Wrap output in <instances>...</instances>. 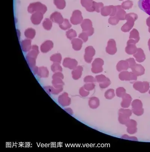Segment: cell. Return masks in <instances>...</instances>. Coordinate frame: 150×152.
<instances>
[{
	"mask_svg": "<svg viewBox=\"0 0 150 152\" xmlns=\"http://www.w3.org/2000/svg\"><path fill=\"white\" fill-rule=\"evenodd\" d=\"M28 12L31 14L35 12H41L44 14L47 11L46 5L39 2L33 3L30 4L28 8Z\"/></svg>",
	"mask_w": 150,
	"mask_h": 152,
	"instance_id": "7a4b0ae2",
	"label": "cell"
},
{
	"mask_svg": "<svg viewBox=\"0 0 150 152\" xmlns=\"http://www.w3.org/2000/svg\"><path fill=\"white\" fill-rule=\"evenodd\" d=\"M59 25L61 29L63 30H66L69 28H70L71 26L70 24L69 23L68 20L66 19H65L63 22Z\"/></svg>",
	"mask_w": 150,
	"mask_h": 152,
	"instance_id": "44dd1931",
	"label": "cell"
},
{
	"mask_svg": "<svg viewBox=\"0 0 150 152\" xmlns=\"http://www.w3.org/2000/svg\"><path fill=\"white\" fill-rule=\"evenodd\" d=\"M138 6L141 10L150 15V0H139Z\"/></svg>",
	"mask_w": 150,
	"mask_h": 152,
	"instance_id": "8992f818",
	"label": "cell"
},
{
	"mask_svg": "<svg viewBox=\"0 0 150 152\" xmlns=\"http://www.w3.org/2000/svg\"><path fill=\"white\" fill-rule=\"evenodd\" d=\"M114 91L113 89H109L107 90L105 93V96L107 99H111L115 96Z\"/></svg>",
	"mask_w": 150,
	"mask_h": 152,
	"instance_id": "ffe728a7",
	"label": "cell"
},
{
	"mask_svg": "<svg viewBox=\"0 0 150 152\" xmlns=\"http://www.w3.org/2000/svg\"><path fill=\"white\" fill-rule=\"evenodd\" d=\"M62 59V56L60 53L55 54V55H52L50 58V60L55 63H60Z\"/></svg>",
	"mask_w": 150,
	"mask_h": 152,
	"instance_id": "e0dca14e",
	"label": "cell"
},
{
	"mask_svg": "<svg viewBox=\"0 0 150 152\" xmlns=\"http://www.w3.org/2000/svg\"><path fill=\"white\" fill-rule=\"evenodd\" d=\"M133 87L135 90L141 92L145 93L149 90V83L148 82H138L134 84Z\"/></svg>",
	"mask_w": 150,
	"mask_h": 152,
	"instance_id": "5b68a950",
	"label": "cell"
},
{
	"mask_svg": "<svg viewBox=\"0 0 150 152\" xmlns=\"http://www.w3.org/2000/svg\"><path fill=\"white\" fill-rule=\"evenodd\" d=\"M149 94L150 95V90L149 91Z\"/></svg>",
	"mask_w": 150,
	"mask_h": 152,
	"instance_id": "d4e9b609",
	"label": "cell"
},
{
	"mask_svg": "<svg viewBox=\"0 0 150 152\" xmlns=\"http://www.w3.org/2000/svg\"><path fill=\"white\" fill-rule=\"evenodd\" d=\"M43 28L49 31L51 29L52 26V22L50 19L46 18L42 23Z\"/></svg>",
	"mask_w": 150,
	"mask_h": 152,
	"instance_id": "2e32d148",
	"label": "cell"
},
{
	"mask_svg": "<svg viewBox=\"0 0 150 152\" xmlns=\"http://www.w3.org/2000/svg\"><path fill=\"white\" fill-rule=\"evenodd\" d=\"M39 53V49L37 45H33L31 50L29 51L26 56V61L30 67H35L36 59Z\"/></svg>",
	"mask_w": 150,
	"mask_h": 152,
	"instance_id": "6da1fadb",
	"label": "cell"
},
{
	"mask_svg": "<svg viewBox=\"0 0 150 152\" xmlns=\"http://www.w3.org/2000/svg\"><path fill=\"white\" fill-rule=\"evenodd\" d=\"M125 125L127 127V132L129 134H133L136 133L137 123L135 121L132 120H130Z\"/></svg>",
	"mask_w": 150,
	"mask_h": 152,
	"instance_id": "52a82bcc",
	"label": "cell"
},
{
	"mask_svg": "<svg viewBox=\"0 0 150 152\" xmlns=\"http://www.w3.org/2000/svg\"><path fill=\"white\" fill-rule=\"evenodd\" d=\"M31 41L30 39H26L21 43V48L24 52H29L32 49Z\"/></svg>",
	"mask_w": 150,
	"mask_h": 152,
	"instance_id": "8fae6325",
	"label": "cell"
},
{
	"mask_svg": "<svg viewBox=\"0 0 150 152\" xmlns=\"http://www.w3.org/2000/svg\"><path fill=\"white\" fill-rule=\"evenodd\" d=\"M43 15L41 12H35L32 14L31 17L32 23L35 25H38L40 24L43 19Z\"/></svg>",
	"mask_w": 150,
	"mask_h": 152,
	"instance_id": "9c48e42d",
	"label": "cell"
},
{
	"mask_svg": "<svg viewBox=\"0 0 150 152\" xmlns=\"http://www.w3.org/2000/svg\"><path fill=\"white\" fill-rule=\"evenodd\" d=\"M132 112L137 116H141L144 113L142 102L139 100L133 101L132 103Z\"/></svg>",
	"mask_w": 150,
	"mask_h": 152,
	"instance_id": "277c9868",
	"label": "cell"
},
{
	"mask_svg": "<svg viewBox=\"0 0 150 152\" xmlns=\"http://www.w3.org/2000/svg\"><path fill=\"white\" fill-rule=\"evenodd\" d=\"M84 89L88 91H91L94 89L95 85L94 84H89L84 85Z\"/></svg>",
	"mask_w": 150,
	"mask_h": 152,
	"instance_id": "cb8c5ba5",
	"label": "cell"
},
{
	"mask_svg": "<svg viewBox=\"0 0 150 152\" xmlns=\"http://www.w3.org/2000/svg\"><path fill=\"white\" fill-rule=\"evenodd\" d=\"M132 111L128 109H121L119 111V121L122 124H126L130 120Z\"/></svg>",
	"mask_w": 150,
	"mask_h": 152,
	"instance_id": "3957f363",
	"label": "cell"
},
{
	"mask_svg": "<svg viewBox=\"0 0 150 152\" xmlns=\"http://www.w3.org/2000/svg\"><path fill=\"white\" fill-rule=\"evenodd\" d=\"M53 47V43L52 41H46L41 45V50L42 52L46 53L51 50Z\"/></svg>",
	"mask_w": 150,
	"mask_h": 152,
	"instance_id": "30bf717a",
	"label": "cell"
},
{
	"mask_svg": "<svg viewBox=\"0 0 150 152\" xmlns=\"http://www.w3.org/2000/svg\"><path fill=\"white\" fill-rule=\"evenodd\" d=\"M122 101L121 104L122 107L124 108H126L129 107L132 101L131 96L130 95L126 94L122 96Z\"/></svg>",
	"mask_w": 150,
	"mask_h": 152,
	"instance_id": "7c38bea8",
	"label": "cell"
},
{
	"mask_svg": "<svg viewBox=\"0 0 150 152\" xmlns=\"http://www.w3.org/2000/svg\"><path fill=\"white\" fill-rule=\"evenodd\" d=\"M50 19L52 22L60 25L63 22L64 19L61 14L58 12H55L51 15Z\"/></svg>",
	"mask_w": 150,
	"mask_h": 152,
	"instance_id": "ba28073f",
	"label": "cell"
},
{
	"mask_svg": "<svg viewBox=\"0 0 150 152\" xmlns=\"http://www.w3.org/2000/svg\"><path fill=\"white\" fill-rule=\"evenodd\" d=\"M73 59L69 58H66L63 60V65L65 67L70 68V69L73 68Z\"/></svg>",
	"mask_w": 150,
	"mask_h": 152,
	"instance_id": "ac0fdd59",
	"label": "cell"
},
{
	"mask_svg": "<svg viewBox=\"0 0 150 152\" xmlns=\"http://www.w3.org/2000/svg\"><path fill=\"white\" fill-rule=\"evenodd\" d=\"M54 4L58 9L63 10L66 6V2L65 0H54Z\"/></svg>",
	"mask_w": 150,
	"mask_h": 152,
	"instance_id": "9a60e30c",
	"label": "cell"
},
{
	"mask_svg": "<svg viewBox=\"0 0 150 152\" xmlns=\"http://www.w3.org/2000/svg\"><path fill=\"white\" fill-rule=\"evenodd\" d=\"M89 104L91 108L95 109L100 105V100L98 98L96 97L90 98L89 101Z\"/></svg>",
	"mask_w": 150,
	"mask_h": 152,
	"instance_id": "4fadbf2b",
	"label": "cell"
},
{
	"mask_svg": "<svg viewBox=\"0 0 150 152\" xmlns=\"http://www.w3.org/2000/svg\"><path fill=\"white\" fill-rule=\"evenodd\" d=\"M52 70L53 72H62V68L59 63H55L52 65Z\"/></svg>",
	"mask_w": 150,
	"mask_h": 152,
	"instance_id": "7402d4cb",
	"label": "cell"
},
{
	"mask_svg": "<svg viewBox=\"0 0 150 152\" xmlns=\"http://www.w3.org/2000/svg\"><path fill=\"white\" fill-rule=\"evenodd\" d=\"M37 73H39V75L40 76L46 77L49 75V71L46 68L41 67L38 69Z\"/></svg>",
	"mask_w": 150,
	"mask_h": 152,
	"instance_id": "d6986e66",
	"label": "cell"
},
{
	"mask_svg": "<svg viewBox=\"0 0 150 152\" xmlns=\"http://www.w3.org/2000/svg\"><path fill=\"white\" fill-rule=\"evenodd\" d=\"M36 35V32L34 29L32 28H28L25 31V35L26 38L29 39H32L35 37Z\"/></svg>",
	"mask_w": 150,
	"mask_h": 152,
	"instance_id": "5bb4252c",
	"label": "cell"
},
{
	"mask_svg": "<svg viewBox=\"0 0 150 152\" xmlns=\"http://www.w3.org/2000/svg\"><path fill=\"white\" fill-rule=\"evenodd\" d=\"M116 94L118 97H122L123 96L126 94L125 89L123 87H120L117 89Z\"/></svg>",
	"mask_w": 150,
	"mask_h": 152,
	"instance_id": "603a6c76",
	"label": "cell"
}]
</instances>
